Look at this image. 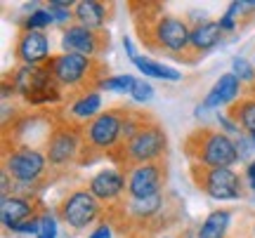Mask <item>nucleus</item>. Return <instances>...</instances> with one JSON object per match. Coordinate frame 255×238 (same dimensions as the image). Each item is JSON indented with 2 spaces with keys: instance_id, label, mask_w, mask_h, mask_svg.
<instances>
[{
  "instance_id": "obj_1",
  "label": "nucleus",
  "mask_w": 255,
  "mask_h": 238,
  "mask_svg": "<svg viewBox=\"0 0 255 238\" xmlns=\"http://www.w3.org/2000/svg\"><path fill=\"white\" fill-rule=\"evenodd\" d=\"M132 19L137 36L144 47L156 52L191 62V24L180 14L165 12L161 2H132Z\"/></svg>"
},
{
  "instance_id": "obj_2",
  "label": "nucleus",
  "mask_w": 255,
  "mask_h": 238,
  "mask_svg": "<svg viewBox=\"0 0 255 238\" xmlns=\"http://www.w3.org/2000/svg\"><path fill=\"white\" fill-rule=\"evenodd\" d=\"M2 170L14 179V193L21 196H38V191L47 186V179L52 177L45 149L9 142H2Z\"/></svg>"
},
{
  "instance_id": "obj_3",
  "label": "nucleus",
  "mask_w": 255,
  "mask_h": 238,
  "mask_svg": "<svg viewBox=\"0 0 255 238\" xmlns=\"http://www.w3.org/2000/svg\"><path fill=\"white\" fill-rule=\"evenodd\" d=\"M182 151L189 165L201 167H234L239 163L237 142L220 128L199 125L184 137Z\"/></svg>"
},
{
  "instance_id": "obj_4",
  "label": "nucleus",
  "mask_w": 255,
  "mask_h": 238,
  "mask_svg": "<svg viewBox=\"0 0 255 238\" xmlns=\"http://www.w3.org/2000/svg\"><path fill=\"white\" fill-rule=\"evenodd\" d=\"M45 156L47 165H50V174H64L73 170L76 165L88 163L83 125H76L71 120H64L57 116L55 125L50 130V137L45 142Z\"/></svg>"
},
{
  "instance_id": "obj_5",
  "label": "nucleus",
  "mask_w": 255,
  "mask_h": 238,
  "mask_svg": "<svg viewBox=\"0 0 255 238\" xmlns=\"http://www.w3.org/2000/svg\"><path fill=\"white\" fill-rule=\"evenodd\" d=\"M45 66L55 76L57 85L64 90V94H76V92L90 90V87H100V82L109 78V69L100 59L69 55V52L52 55Z\"/></svg>"
},
{
  "instance_id": "obj_6",
  "label": "nucleus",
  "mask_w": 255,
  "mask_h": 238,
  "mask_svg": "<svg viewBox=\"0 0 255 238\" xmlns=\"http://www.w3.org/2000/svg\"><path fill=\"white\" fill-rule=\"evenodd\" d=\"M7 76L17 90V97L28 109H52L57 104H64L66 99L64 90L57 85L55 76L50 74L47 66H17Z\"/></svg>"
},
{
  "instance_id": "obj_7",
  "label": "nucleus",
  "mask_w": 255,
  "mask_h": 238,
  "mask_svg": "<svg viewBox=\"0 0 255 238\" xmlns=\"http://www.w3.org/2000/svg\"><path fill=\"white\" fill-rule=\"evenodd\" d=\"M168 154V132L156 118H151L144 128L137 132L128 144L111 156L116 167H132V165H146V163H161Z\"/></svg>"
},
{
  "instance_id": "obj_8",
  "label": "nucleus",
  "mask_w": 255,
  "mask_h": 238,
  "mask_svg": "<svg viewBox=\"0 0 255 238\" xmlns=\"http://www.w3.org/2000/svg\"><path fill=\"white\" fill-rule=\"evenodd\" d=\"M126 116H128V106H109V109L102 111L95 120L83 125L88 163H92V158H102V156L111 158L119 151Z\"/></svg>"
},
{
  "instance_id": "obj_9",
  "label": "nucleus",
  "mask_w": 255,
  "mask_h": 238,
  "mask_svg": "<svg viewBox=\"0 0 255 238\" xmlns=\"http://www.w3.org/2000/svg\"><path fill=\"white\" fill-rule=\"evenodd\" d=\"M57 217L73 234H81L88 227H97L104 217V205L90 193L88 186H76L62 196L57 203Z\"/></svg>"
},
{
  "instance_id": "obj_10",
  "label": "nucleus",
  "mask_w": 255,
  "mask_h": 238,
  "mask_svg": "<svg viewBox=\"0 0 255 238\" xmlns=\"http://www.w3.org/2000/svg\"><path fill=\"white\" fill-rule=\"evenodd\" d=\"M194 186L206 193L210 201H241L244 198V174L234 167H201L189 165Z\"/></svg>"
},
{
  "instance_id": "obj_11",
  "label": "nucleus",
  "mask_w": 255,
  "mask_h": 238,
  "mask_svg": "<svg viewBox=\"0 0 255 238\" xmlns=\"http://www.w3.org/2000/svg\"><path fill=\"white\" fill-rule=\"evenodd\" d=\"M126 179H128L126 198H130V201H142V198L158 196V193L165 191V179H168L165 160L126 167Z\"/></svg>"
},
{
  "instance_id": "obj_12",
  "label": "nucleus",
  "mask_w": 255,
  "mask_h": 238,
  "mask_svg": "<svg viewBox=\"0 0 255 238\" xmlns=\"http://www.w3.org/2000/svg\"><path fill=\"white\" fill-rule=\"evenodd\" d=\"M109 31H92L81 24H71L62 31V52H69V55L100 59V55L109 50Z\"/></svg>"
},
{
  "instance_id": "obj_13",
  "label": "nucleus",
  "mask_w": 255,
  "mask_h": 238,
  "mask_svg": "<svg viewBox=\"0 0 255 238\" xmlns=\"http://www.w3.org/2000/svg\"><path fill=\"white\" fill-rule=\"evenodd\" d=\"M85 186L90 189V193L107 210L116 208V205L126 201V191H128L126 170L123 167H104L97 174H92Z\"/></svg>"
},
{
  "instance_id": "obj_14",
  "label": "nucleus",
  "mask_w": 255,
  "mask_h": 238,
  "mask_svg": "<svg viewBox=\"0 0 255 238\" xmlns=\"http://www.w3.org/2000/svg\"><path fill=\"white\" fill-rule=\"evenodd\" d=\"M47 208L43 198L38 196H21V193H12L7 198H0V222L2 229L12 231L17 229L19 224H24L26 220H33L38 215H43Z\"/></svg>"
},
{
  "instance_id": "obj_15",
  "label": "nucleus",
  "mask_w": 255,
  "mask_h": 238,
  "mask_svg": "<svg viewBox=\"0 0 255 238\" xmlns=\"http://www.w3.org/2000/svg\"><path fill=\"white\" fill-rule=\"evenodd\" d=\"M50 57V38L45 31L19 28L14 38V62L19 66H45Z\"/></svg>"
},
{
  "instance_id": "obj_16",
  "label": "nucleus",
  "mask_w": 255,
  "mask_h": 238,
  "mask_svg": "<svg viewBox=\"0 0 255 238\" xmlns=\"http://www.w3.org/2000/svg\"><path fill=\"white\" fill-rule=\"evenodd\" d=\"M104 111V99L97 87L66 94L64 99V120H71L76 125H88Z\"/></svg>"
},
{
  "instance_id": "obj_17",
  "label": "nucleus",
  "mask_w": 255,
  "mask_h": 238,
  "mask_svg": "<svg viewBox=\"0 0 255 238\" xmlns=\"http://www.w3.org/2000/svg\"><path fill=\"white\" fill-rule=\"evenodd\" d=\"M244 94H246V85L229 71V74H222L218 80H215V85L208 90V94L203 97L201 104H203L206 109H220V106H227L229 109V106H232L234 101L241 99Z\"/></svg>"
},
{
  "instance_id": "obj_18",
  "label": "nucleus",
  "mask_w": 255,
  "mask_h": 238,
  "mask_svg": "<svg viewBox=\"0 0 255 238\" xmlns=\"http://www.w3.org/2000/svg\"><path fill=\"white\" fill-rule=\"evenodd\" d=\"M225 38V31L218 19H201L191 24V62H196L201 55L218 47Z\"/></svg>"
},
{
  "instance_id": "obj_19",
  "label": "nucleus",
  "mask_w": 255,
  "mask_h": 238,
  "mask_svg": "<svg viewBox=\"0 0 255 238\" xmlns=\"http://www.w3.org/2000/svg\"><path fill=\"white\" fill-rule=\"evenodd\" d=\"M114 14V5L100 2V0H78L73 7L76 24H81L92 31H107V21Z\"/></svg>"
},
{
  "instance_id": "obj_20",
  "label": "nucleus",
  "mask_w": 255,
  "mask_h": 238,
  "mask_svg": "<svg viewBox=\"0 0 255 238\" xmlns=\"http://www.w3.org/2000/svg\"><path fill=\"white\" fill-rule=\"evenodd\" d=\"M227 116L239 125V130L246 137H255V97L244 94L239 101H234L227 109Z\"/></svg>"
},
{
  "instance_id": "obj_21",
  "label": "nucleus",
  "mask_w": 255,
  "mask_h": 238,
  "mask_svg": "<svg viewBox=\"0 0 255 238\" xmlns=\"http://www.w3.org/2000/svg\"><path fill=\"white\" fill-rule=\"evenodd\" d=\"M232 215L234 212L229 210V208L213 210L203 220V224L196 229V238H227L229 227H232Z\"/></svg>"
},
{
  "instance_id": "obj_22",
  "label": "nucleus",
  "mask_w": 255,
  "mask_h": 238,
  "mask_svg": "<svg viewBox=\"0 0 255 238\" xmlns=\"http://www.w3.org/2000/svg\"><path fill=\"white\" fill-rule=\"evenodd\" d=\"M132 64L137 66V71L144 76V78H151V80H165V82L182 80V71H177L175 66L161 64V62H156V59H151V57L139 55Z\"/></svg>"
},
{
  "instance_id": "obj_23",
  "label": "nucleus",
  "mask_w": 255,
  "mask_h": 238,
  "mask_svg": "<svg viewBox=\"0 0 255 238\" xmlns=\"http://www.w3.org/2000/svg\"><path fill=\"white\" fill-rule=\"evenodd\" d=\"M45 7L50 9V14L55 19V26H59L62 31L76 24V17H73L76 2H71V0H50V2H45Z\"/></svg>"
},
{
  "instance_id": "obj_24",
  "label": "nucleus",
  "mask_w": 255,
  "mask_h": 238,
  "mask_svg": "<svg viewBox=\"0 0 255 238\" xmlns=\"http://www.w3.org/2000/svg\"><path fill=\"white\" fill-rule=\"evenodd\" d=\"M137 82L135 76L130 74H119V76H109V78H104V80L100 82V87L97 90L100 92H119V94H130V90H132V85Z\"/></svg>"
},
{
  "instance_id": "obj_25",
  "label": "nucleus",
  "mask_w": 255,
  "mask_h": 238,
  "mask_svg": "<svg viewBox=\"0 0 255 238\" xmlns=\"http://www.w3.org/2000/svg\"><path fill=\"white\" fill-rule=\"evenodd\" d=\"M55 24V19L50 14V9L47 7H38V9H31L28 12V17L21 21V28H26V31H45Z\"/></svg>"
},
{
  "instance_id": "obj_26",
  "label": "nucleus",
  "mask_w": 255,
  "mask_h": 238,
  "mask_svg": "<svg viewBox=\"0 0 255 238\" xmlns=\"http://www.w3.org/2000/svg\"><path fill=\"white\" fill-rule=\"evenodd\" d=\"M227 14L234 17L239 24L244 26V24H248V21L255 17V0L253 2H246V0H234V2H229Z\"/></svg>"
},
{
  "instance_id": "obj_27",
  "label": "nucleus",
  "mask_w": 255,
  "mask_h": 238,
  "mask_svg": "<svg viewBox=\"0 0 255 238\" xmlns=\"http://www.w3.org/2000/svg\"><path fill=\"white\" fill-rule=\"evenodd\" d=\"M232 74L237 76V78L244 82L246 87L255 85V64L246 62L244 57H234V62H232Z\"/></svg>"
},
{
  "instance_id": "obj_28",
  "label": "nucleus",
  "mask_w": 255,
  "mask_h": 238,
  "mask_svg": "<svg viewBox=\"0 0 255 238\" xmlns=\"http://www.w3.org/2000/svg\"><path fill=\"white\" fill-rule=\"evenodd\" d=\"M151 97H154V85L144 78H137V82L130 90V99L135 104H146V101H151Z\"/></svg>"
},
{
  "instance_id": "obj_29",
  "label": "nucleus",
  "mask_w": 255,
  "mask_h": 238,
  "mask_svg": "<svg viewBox=\"0 0 255 238\" xmlns=\"http://www.w3.org/2000/svg\"><path fill=\"white\" fill-rule=\"evenodd\" d=\"M57 212L45 210L40 215V231L36 238H57Z\"/></svg>"
},
{
  "instance_id": "obj_30",
  "label": "nucleus",
  "mask_w": 255,
  "mask_h": 238,
  "mask_svg": "<svg viewBox=\"0 0 255 238\" xmlns=\"http://www.w3.org/2000/svg\"><path fill=\"white\" fill-rule=\"evenodd\" d=\"M218 123H220V130H222L225 135H229L232 139H237V137H241V135H244V132L239 130V125L229 118L227 113H218Z\"/></svg>"
},
{
  "instance_id": "obj_31",
  "label": "nucleus",
  "mask_w": 255,
  "mask_h": 238,
  "mask_svg": "<svg viewBox=\"0 0 255 238\" xmlns=\"http://www.w3.org/2000/svg\"><path fill=\"white\" fill-rule=\"evenodd\" d=\"M38 231H40V215L33 217V220H26L24 224H19L12 234H19V236H38Z\"/></svg>"
},
{
  "instance_id": "obj_32",
  "label": "nucleus",
  "mask_w": 255,
  "mask_h": 238,
  "mask_svg": "<svg viewBox=\"0 0 255 238\" xmlns=\"http://www.w3.org/2000/svg\"><path fill=\"white\" fill-rule=\"evenodd\" d=\"M114 236V224H111V220H102L95 229L88 234V238H111Z\"/></svg>"
},
{
  "instance_id": "obj_33",
  "label": "nucleus",
  "mask_w": 255,
  "mask_h": 238,
  "mask_svg": "<svg viewBox=\"0 0 255 238\" xmlns=\"http://www.w3.org/2000/svg\"><path fill=\"white\" fill-rule=\"evenodd\" d=\"M218 21H220V26H222V31H225V33H234L237 28H241V24H239L234 17H229L227 12H225V14H222Z\"/></svg>"
},
{
  "instance_id": "obj_34",
  "label": "nucleus",
  "mask_w": 255,
  "mask_h": 238,
  "mask_svg": "<svg viewBox=\"0 0 255 238\" xmlns=\"http://www.w3.org/2000/svg\"><path fill=\"white\" fill-rule=\"evenodd\" d=\"M244 179H246V184L251 186V191H255V160H251V163L246 165V170H244Z\"/></svg>"
},
{
  "instance_id": "obj_35",
  "label": "nucleus",
  "mask_w": 255,
  "mask_h": 238,
  "mask_svg": "<svg viewBox=\"0 0 255 238\" xmlns=\"http://www.w3.org/2000/svg\"><path fill=\"white\" fill-rule=\"evenodd\" d=\"M123 47H126V52H128V57H130V62H135L137 57V52H135V47H132V43H130V38L128 36H123Z\"/></svg>"
},
{
  "instance_id": "obj_36",
  "label": "nucleus",
  "mask_w": 255,
  "mask_h": 238,
  "mask_svg": "<svg viewBox=\"0 0 255 238\" xmlns=\"http://www.w3.org/2000/svg\"><path fill=\"white\" fill-rule=\"evenodd\" d=\"M241 236L244 238H255V217H251V220L246 222V229L241 231Z\"/></svg>"
},
{
  "instance_id": "obj_37",
  "label": "nucleus",
  "mask_w": 255,
  "mask_h": 238,
  "mask_svg": "<svg viewBox=\"0 0 255 238\" xmlns=\"http://www.w3.org/2000/svg\"><path fill=\"white\" fill-rule=\"evenodd\" d=\"M180 238H196V234H194V231H189V229H187V231H184V234H182V236H180Z\"/></svg>"
},
{
  "instance_id": "obj_38",
  "label": "nucleus",
  "mask_w": 255,
  "mask_h": 238,
  "mask_svg": "<svg viewBox=\"0 0 255 238\" xmlns=\"http://www.w3.org/2000/svg\"><path fill=\"white\" fill-rule=\"evenodd\" d=\"M246 94H253V97H255V85H251V87H246Z\"/></svg>"
},
{
  "instance_id": "obj_39",
  "label": "nucleus",
  "mask_w": 255,
  "mask_h": 238,
  "mask_svg": "<svg viewBox=\"0 0 255 238\" xmlns=\"http://www.w3.org/2000/svg\"><path fill=\"white\" fill-rule=\"evenodd\" d=\"M251 139H253V147H255V137H251Z\"/></svg>"
},
{
  "instance_id": "obj_40",
  "label": "nucleus",
  "mask_w": 255,
  "mask_h": 238,
  "mask_svg": "<svg viewBox=\"0 0 255 238\" xmlns=\"http://www.w3.org/2000/svg\"><path fill=\"white\" fill-rule=\"evenodd\" d=\"M253 64H255V59H253Z\"/></svg>"
}]
</instances>
